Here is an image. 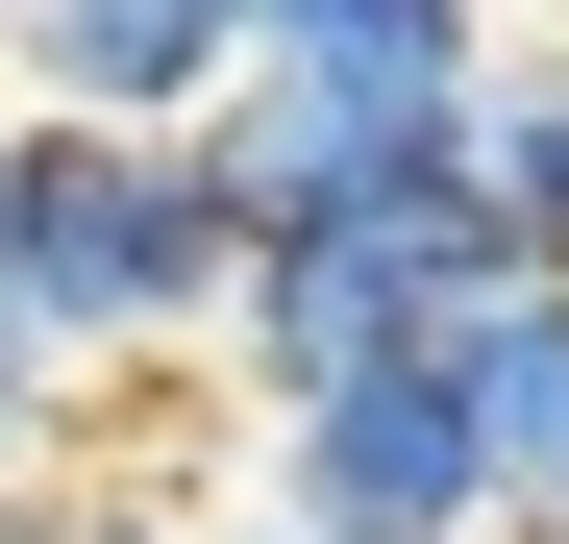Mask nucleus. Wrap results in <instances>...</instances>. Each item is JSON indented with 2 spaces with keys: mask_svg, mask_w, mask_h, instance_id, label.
I'll return each mask as SVG.
<instances>
[{
  "mask_svg": "<svg viewBox=\"0 0 569 544\" xmlns=\"http://www.w3.org/2000/svg\"><path fill=\"white\" fill-rule=\"evenodd\" d=\"M545 272L496 223V173H371V199H272L248 223V298H223V372L248 421L272 396H322V372H397V346H470V322H520Z\"/></svg>",
  "mask_w": 569,
  "mask_h": 544,
  "instance_id": "obj_1",
  "label": "nucleus"
},
{
  "mask_svg": "<svg viewBox=\"0 0 569 544\" xmlns=\"http://www.w3.org/2000/svg\"><path fill=\"white\" fill-rule=\"evenodd\" d=\"M248 298V173L199 149H100V124H26V199H0V322L50 372H124V346H223Z\"/></svg>",
  "mask_w": 569,
  "mask_h": 544,
  "instance_id": "obj_2",
  "label": "nucleus"
},
{
  "mask_svg": "<svg viewBox=\"0 0 569 544\" xmlns=\"http://www.w3.org/2000/svg\"><path fill=\"white\" fill-rule=\"evenodd\" d=\"M496 50H520L496 0H248V100H223L248 223L272 199H371V173H470Z\"/></svg>",
  "mask_w": 569,
  "mask_h": 544,
  "instance_id": "obj_3",
  "label": "nucleus"
},
{
  "mask_svg": "<svg viewBox=\"0 0 569 544\" xmlns=\"http://www.w3.org/2000/svg\"><path fill=\"white\" fill-rule=\"evenodd\" d=\"M272 544H520V445L470 346H397V372H322L272 396Z\"/></svg>",
  "mask_w": 569,
  "mask_h": 544,
  "instance_id": "obj_4",
  "label": "nucleus"
},
{
  "mask_svg": "<svg viewBox=\"0 0 569 544\" xmlns=\"http://www.w3.org/2000/svg\"><path fill=\"white\" fill-rule=\"evenodd\" d=\"M0 100L100 124V149H199L248 100V0H26V26H0Z\"/></svg>",
  "mask_w": 569,
  "mask_h": 544,
  "instance_id": "obj_5",
  "label": "nucleus"
},
{
  "mask_svg": "<svg viewBox=\"0 0 569 544\" xmlns=\"http://www.w3.org/2000/svg\"><path fill=\"white\" fill-rule=\"evenodd\" d=\"M470 173H496V223H520V272L569 298V50H496V124H470Z\"/></svg>",
  "mask_w": 569,
  "mask_h": 544,
  "instance_id": "obj_6",
  "label": "nucleus"
},
{
  "mask_svg": "<svg viewBox=\"0 0 569 544\" xmlns=\"http://www.w3.org/2000/svg\"><path fill=\"white\" fill-rule=\"evenodd\" d=\"M470 372H496V445H520V544H569V298L470 322Z\"/></svg>",
  "mask_w": 569,
  "mask_h": 544,
  "instance_id": "obj_7",
  "label": "nucleus"
},
{
  "mask_svg": "<svg viewBox=\"0 0 569 544\" xmlns=\"http://www.w3.org/2000/svg\"><path fill=\"white\" fill-rule=\"evenodd\" d=\"M0 544H199V495H173V471H26Z\"/></svg>",
  "mask_w": 569,
  "mask_h": 544,
  "instance_id": "obj_8",
  "label": "nucleus"
},
{
  "mask_svg": "<svg viewBox=\"0 0 569 544\" xmlns=\"http://www.w3.org/2000/svg\"><path fill=\"white\" fill-rule=\"evenodd\" d=\"M50 445H74V372H50L26 322H0V471H50Z\"/></svg>",
  "mask_w": 569,
  "mask_h": 544,
  "instance_id": "obj_9",
  "label": "nucleus"
},
{
  "mask_svg": "<svg viewBox=\"0 0 569 544\" xmlns=\"http://www.w3.org/2000/svg\"><path fill=\"white\" fill-rule=\"evenodd\" d=\"M496 26H520V50H569V0H496Z\"/></svg>",
  "mask_w": 569,
  "mask_h": 544,
  "instance_id": "obj_10",
  "label": "nucleus"
},
{
  "mask_svg": "<svg viewBox=\"0 0 569 544\" xmlns=\"http://www.w3.org/2000/svg\"><path fill=\"white\" fill-rule=\"evenodd\" d=\"M0 199H26V100H0Z\"/></svg>",
  "mask_w": 569,
  "mask_h": 544,
  "instance_id": "obj_11",
  "label": "nucleus"
},
{
  "mask_svg": "<svg viewBox=\"0 0 569 544\" xmlns=\"http://www.w3.org/2000/svg\"><path fill=\"white\" fill-rule=\"evenodd\" d=\"M0 26H26V0H0Z\"/></svg>",
  "mask_w": 569,
  "mask_h": 544,
  "instance_id": "obj_12",
  "label": "nucleus"
},
{
  "mask_svg": "<svg viewBox=\"0 0 569 544\" xmlns=\"http://www.w3.org/2000/svg\"><path fill=\"white\" fill-rule=\"evenodd\" d=\"M248 544H272V520H248Z\"/></svg>",
  "mask_w": 569,
  "mask_h": 544,
  "instance_id": "obj_13",
  "label": "nucleus"
}]
</instances>
